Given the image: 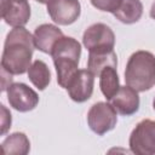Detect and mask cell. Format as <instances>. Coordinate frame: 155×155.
<instances>
[{
  "label": "cell",
  "instance_id": "obj_1",
  "mask_svg": "<svg viewBox=\"0 0 155 155\" xmlns=\"http://www.w3.org/2000/svg\"><path fill=\"white\" fill-rule=\"evenodd\" d=\"M35 48L34 38L24 27L12 28L6 35L1 56V69L12 75L28 73Z\"/></svg>",
  "mask_w": 155,
  "mask_h": 155
},
{
  "label": "cell",
  "instance_id": "obj_2",
  "mask_svg": "<svg viewBox=\"0 0 155 155\" xmlns=\"http://www.w3.org/2000/svg\"><path fill=\"white\" fill-rule=\"evenodd\" d=\"M80 56L81 45L71 36H62L54 44L51 57L57 73V82L62 88H67L69 81L79 70Z\"/></svg>",
  "mask_w": 155,
  "mask_h": 155
},
{
  "label": "cell",
  "instance_id": "obj_3",
  "mask_svg": "<svg viewBox=\"0 0 155 155\" xmlns=\"http://www.w3.org/2000/svg\"><path fill=\"white\" fill-rule=\"evenodd\" d=\"M125 82L138 92H145L155 86V56L145 50L133 52L126 64Z\"/></svg>",
  "mask_w": 155,
  "mask_h": 155
},
{
  "label": "cell",
  "instance_id": "obj_4",
  "mask_svg": "<svg viewBox=\"0 0 155 155\" xmlns=\"http://www.w3.org/2000/svg\"><path fill=\"white\" fill-rule=\"evenodd\" d=\"M128 147L131 153L137 155H155V121H139L130 134Z\"/></svg>",
  "mask_w": 155,
  "mask_h": 155
},
{
  "label": "cell",
  "instance_id": "obj_5",
  "mask_svg": "<svg viewBox=\"0 0 155 155\" xmlns=\"http://www.w3.org/2000/svg\"><path fill=\"white\" fill-rule=\"evenodd\" d=\"M117 122V113L109 102H97L87 111V125L92 132L103 136Z\"/></svg>",
  "mask_w": 155,
  "mask_h": 155
},
{
  "label": "cell",
  "instance_id": "obj_6",
  "mask_svg": "<svg viewBox=\"0 0 155 155\" xmlns=\"http://www.w3.org/2000/svg\"><path fill=\"white\" fill-rule=\"evenodd\" d=\"M82 44L88 52L111 51L115 46V34L109 25L94 23L84 31Z\"/></svg>",
  "mask_w": 155,
  "mask_h": 155
},
{
  "label": "cell",
  "instance_id": "obj_7",
  "mask_svg": "<svg viewBox=\"0 0 155 155\" xmlns=\"http://www.w3.org/2000/svg\"><path fill=\"white\" fill-rule=\"evenodd\" d=\"M6 93L10 105L19 113L30 111L39 104L38 93L23 82H12L7 87Z\"/></svg>",
  "mask_w": 155,
  "mask_h": 155
},
{
  "label": "cell",
  "instance_id": "obj_8",
  "mask_svg": "<svg viewBox=\"0 0 155 155\" xmlns=\"http://www.w3.org/2000/svg\"><path fill=\"white\" fill-rule=\"evenodd\" d=\"M46 5L48 16L58 25L73 24L81 13L79 0H50Z\"/></svg>",
  "mask_w": 155,
  "mask_h": 155
},
{
  "label": "cell",
  "instance_id": "obj_9",
  "mask_svg": "<svg viewBox=\"0 0 155 155\" xmlns=\"http://www.w3.org/2000/svg\"><path fill=\"white\" fill-rule=\"evenodd\" d=\"M94 75L88 69H79L67 86L69 97L76 103L88 101L93 93Z\"/></svg>",
  "mask_w": 155,
  "mask_h": 155
},
{
  "label": "cell",
  "instance_id": "obj_10",
  "mask_svg": "<svg viewBox=\"0 0 155 155\" xmlns=\"http://www.w3.org/2000/svg\"><path fill=\"white\" fill-rule=\"evenodd\" d=\"M28 0H1V17L12 28L24 27L30 19Z\"/></svg>",
  "mask_w": 155,
  "mask_h": 155
},
{
  "label": "cell",
  "instance_id": "obj_11",
  "mask_svg": "<svg viewBox=\"0 0 155 155\" xmlns=\"http://www.w3.org/2000/svg\"><path fill=\"white\" fill-rule=\"evenodd\" d=\"M109 103L116 110L117 114L124 116H131L139 109V96L138 91L130 86H120L117 92L109 99Z\"/></svg>",
  "mask_w": 155,
  "mask_h": 155
},
{
  "label": "cell",
  "instance_id": "obj_12",
  "mask_svg": "<svg viewBox=\"0 0 155 155\" xmlns=\"http://www.w3.org/2000/svg\"><path fill=\"white\" fill-rule=\"evenodd\" d=\"M63 31L54 24H50V23H44L40 24L35 28L33 38H34V44H35V48H38L39 51L51 54V51L54 46V44L62 38Z\"/></svg>",
  "mask_w": 155,
  "mask_h": 155
},
{
  "label": "cell",
  "instance_id": "obj_13",
  "mask_svg": "<svg viewBox=\"0 0 155 155\" xmlns=\"http://www.w3.org/2000/svg\"><path fill=\"white\" fill-rule=\"evenodd\" d=\"M113 15L124 24L137 23L143 15V4L140 0H121L119 8Z\"/></svg>",
  "mask_w": 155,
  "mask_h": 155
},
{
  "label": "cell",
  "instance_id": "obj_14",
  "mask_svg": "<svg viewBox=\"0 0 155 155\" xmlns=\"http://www.w3.org/2000/svg\"><path fill=\"white\" fill-rule=\"evenodd\" d=\"M107 67H117V57L114 50L102 52H88L87 69L94 76H98L101 71Z\"/></svg>",
  "mask_w": 155,
  "mask_h": 155
},
{
  "label": "cell",
  "instance_id": "obj_15",
  "mask_svg": "<svg viewBox=\"0 0 155 155\" xmlns=\"http://www.w3.org/2000/svg\"><path fill=\"white\" fill-rule=\"evenodd\" d=\"M1 149L4 154H16V155H27L30 150V142L25 133L15 132L7 136L2 143Z\"/></svg>",
  "mask_w": 155,
  "mask_h": 155
},
{
  "label": "cell",
  "instance_id": "obj_16",
  "mask_svg": "<svg viewBox=\"0 0 155 155\" xmlns=\"http://www.w3.org/2000/svg\"><path fill=\"white\" fill-rule=\"evenodd\" d=\"M28 79L39 91H44L51 82V71L47 64L41 59L34 61L28 69Z\"/></svg>",
  "mask_w": 155,
  "mask_h": 155
},
{
  "label": "cell",
  "instance_id": "obj_17",
  "mask_svg": "<svg viewBox=\"0 0 155 155\" xmlns=\"http://www.w3.org/2000/svg\"><path fill=\"white\" fill-rule=\"evenodd\" d=\"M99 78V88L103 96L109 101L120 88V81H119V75L116 71L115 67H107L104 68L101 74L98 75Z\"/></svg>",
  "mask_w": 155,
  "mask_h": 155
},
{
  "label": "cell",
  "instance_id": "obj_18",
  "mask_svg": "<svg viewBox=\"0 0 155 155\" xmlns=\"http://www.w3.org/2000/svg\"><path fill=\"white\" fill-rule=\"evenodd\" d=\"M91 4L99 11L114 13L119 8L121 0H91Z\"/></svg>",
  "mask_w": 155,
  "mask_h": 155
},
{
  "label": "cell",
  "instance_id": "obj_19",
  "mask_svg": "<svg viewBox=\"0 0 155 155\" xmlns=\"http://www.w3.org/2000/svg\"><path fill=\"white\" fill-rule=\"evenodd\" d=\"M11 114L4 104H1V134H5L11 127Z\"/></svg>",
  "mask_w": 155,
  "mask_h": 155
},
{
  "label": "cell",
  "instance_id": "obj_20",
  "mask_svg": "<svg viewBox=\"0 0 155 155\" xmlns=\"http://www.w3.org/2000/svg\"><path fill=\"white\" fill-rule=\"evenodd\" d=\"M150 17L155 21V1L153 2V5H151V7H150Z\"/></svg>",
  "mask_w": 155,
  "mask_h": 155
},
{
  "label": "cell",
  "instance_id": "obj_21",
  "mask_svg": "<svg viewBox=\"0 0 155 155\" xmlns=\"http://www.w3.org/2000/svg\"><path fill=\"white\" fill-rule=\"evenodd\" d=\"M35 1H38V2H40V4H47L50 0H35Z\"/></svg>",
  "mask_w": 155,
  "mask_h": 155
},
{
  "label": "cell",
  "instance_id": "obj_22",
  "mask_svg": "<svg viewBox=\"0 0 155 155\" xmlns=\"http://www.w3.org/2000/svg\"><path fill=\"white\" fill-rule=\"evenodd\" d=\"M153 108H154V110H155V98H154V101H153Z\"/></svg>",
  "mask_w": 155,
  "mask_h": 155
}]
</instances>
